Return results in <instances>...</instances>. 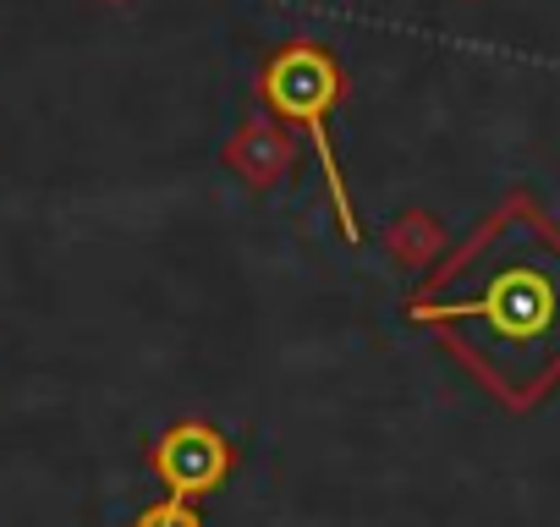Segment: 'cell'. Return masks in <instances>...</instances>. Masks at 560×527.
Listing matches in <instances>:
<instances>
[{"label":"cell","instance_id":"obj_1","mask_svg":"<svg viewBox=\"0 0 560 527\" xmlns=\"http://www.w3.org/2000/svg\"><path fill=\"white\" fill-rule=\"evenodd\" d=\"M418 319H462L472 325L494 358L522 363V385L538 379V358H560V281L538 264H511L494 270L478 297L467 303H440V308H412Z\"/></svg>","mask_w":560,"mask_h":527},{"label":"cell","instance_id":"obj_2","mask_svg":"<svg viewBox=\"0 0 560 527\" xmlns=\"http://www.w3.org/2000/svg\"><path fill=\"white\" fill-rule=\"evenodd\" d=\"M269 99L287 110V116L308 121L314 149H319V165H325V181H330V198H336V214H341L347 236L358 242L352 198H347L341 165H336V154H330V132H325V110H330V99H336V67H330L319 50H292V56H280V61L269 67Z\"/></svg>","mask_w":560,"mask_h":527},{"label":"cell","instance_id":"obj_4","mask_svg":"<svg viewBox=\"0 0 560 527\" xmlns=\"http://www.w3.org/2000/svg\"><path fill=\"white\" fill-rule=\"evenodd\" d=\"M143 527H198V516H192L187 505H176V500H171V505L149 511V516H143Z\"/></svg>","mask_w":560,"mask_h":527},{"label":"cell","instance_id":"obj_3","mask_svg":"<svg viewBox=\"0 0 560 527\" xmlns=\"http://www.w3.org/2000/svg\"><path fill=\"white\" fill-rule=\"evenodd\" d=\"M160 472L171 478L176 494H198V489H214L220 472H225V445L214 429H176L160 450Z\"/></svg>","mask_w":560,"mask_h":527}]
</instances>
